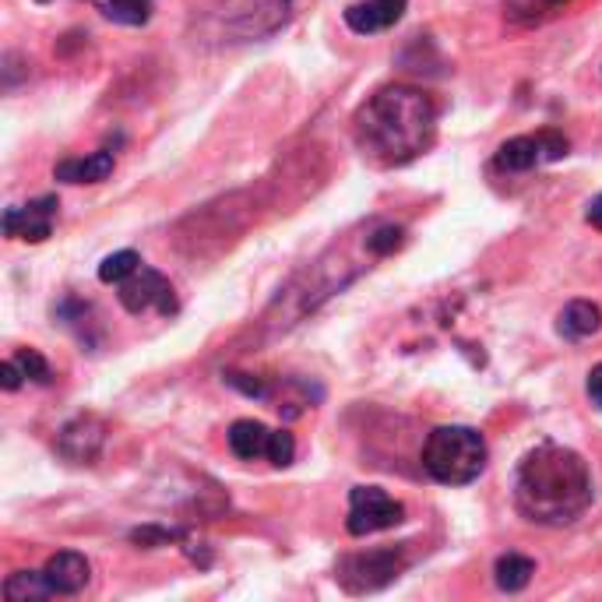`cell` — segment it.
<instances>
[{"mask_svg": "<svg viewBox=\"0 0 602 602\" xmlns=\"http://www.w3.org/2000/svg\"><path fill=\"white\" fill-rule=\"evenodd\" d=\"M592 497V472L578 451L543 440L522 455L515 469V507L525 522L550 528L571 525L585 515Z\"/></svg>", "mask_w": 602, "mask_h": 602, "instance_id": "obj_1", "label": "cell"}, {"mask_svg": "<svg viewBox=\"0 0 602 602\" xmlns=\"http://www.w3.org/2000/svg\"><path fill=\"white\" fill-rule=\"evenodd\" d=\"M437 106L413 85H387L357 113V145L377 166H405L434 145Z\"/></svg>", "mask_w": 602, "mask_h": 602, "instance_id": "obj_2", "label": "cell"}, {"mask_svg": "<svg viewBox=\"0 0 602 602\" xmlns=\"http://www.w3.org/2000/svg\"><path fill=\"white\" fill-rule=\"evenodd\" d=\"M486 440L475 427H437L423 445V469L440 486H469L486 469Z\"/></svg>", "mask_w": 602, "mask_h": 602, "instance_id": "obj_3", "label": "cell"}, {"mask_svg": "<svg viewBox=\"0 0 602 602\" xmlns=\"http://www.w3.org/2000/svg\"><path fill=\"white\" fill-rule=\"evenodd\" d=\"M405 568H409L405 546H381V550L342 557L339 568H335V581L352 595H366V592L387 589Z\"/></svg>", "mask_w": 602, "mask_h": 602, "instance_id": "obj_4", "label": "cell"}, {"mask_svg": "<svg viewBox=\"0 0 602 602\" xmlns=\"http://www.w3.org/2000/svg\"><path fill=\"white\" fill-rule=\"evenodd\" d=\"M293 0H219L216 22L237 40H269L289 22Z\"/></svg>", "mask_w": 602, "mask_h": 602, "instance_id": "obj_5", "label": "cell"}, {"mask_svg": "<svg viewBox=\"0 0 602 602\" xmlns=\"http://www.w3.org/2000/svg\"><path fill=\"white\" fill-rule=\"evenodd\" d=\"M405 522V507L381 486H352L349 490V536H374L384 528H395Z\"/></svg>", "mask_w": 602, "mask_h": 602, "instance_id": "obj_6", "label": "cell"}, {"mask_svg": "<svg viewBox=\"0 0 602 602\" xmlns=\"http://www.w3.org/2000/svg\"><path fill=\"white\" fill-rule=\"evenodd\" d=\"M571 149V141L563 138L560 131H539V134H518L507 138L504 145L497 149V169L501 173H525L539 163H557Z\"/></svg>", "mask_w": 602, "mask_h": 602, "instance_id": "obj_7", "label": "cell"}, {"mask_svg": "<svg viewBox=\"0 0 602 602\" xmlns=\"http://www.w3.org/2000/svg\"><path fill=\"white\" fill-rule=\"evenodd\" d=\"M120 304L128 314H145V310H158L163 317H173L176 310H180V304H176V296H173V286H169V278L163 272H155V269H141L128 278V282H120Z\"/></svg>", "mask_w": 602, "mask_h": 602, "instance_id": "obj_8", "label": "cell"}, {"mask_svg": "<svg viewBox=\"0 0 602 602\" xmlns=\"http://www.w3.org/2000/svg\"><path fill=\"white\" fill-rule=\"evenodd\" d=\"M106 445V423L96 416H78L57 434V455L75 466H92Z\"/></svg>", "mask_w": 602, "mask_h": 602, "instance_id": "obj_9", "label": "cell"}, {"mask_svg": "<svg viewBox=\"0 0 602 602\" xmlns=\"http://www.w3.org/2000/svg\"><path fill=\"white\" fill-rule=\"evenodd\" d=\"M57 198L46 194V198H35L25 208H8L4 211V237L8 240H29V243H43L53 233V216H57Z\"/></svg>", "mask_w": 602, "mask_h": 602, "instance_id": "obj_10", "label": "cell"}, {"mask_svg": "<svg viewBox=\"0 0 602 602\" xmlns=\"http://www.w3.org/2000/svg\"><path fill=\"white\" fill-rule=\"evenodd\" d=\"M405 8H409V0H360V4H349L342 18L357 35H374L392 29Z\"/></svg>", "mask_w": 602, "mask_h": 602, "instance_id": "obj_11", "label": "cell"}, {"mask_svg": "<svg viewBox=\"0 0 602 602\" xmlns=\"http://www.w3.org/2000/svg\"><path fill=\"white\" fill-rule=\"evenodd\" d=\"M43 574L53 595H78L88 585V578H92V568H88V560L78 550H61L46 560Z\"/></svg>", "mask_w": 602, "mask_h": 602, "instance_id": "obj_12", "label": "cell"}, {"mask_svg": "<svg viewBox=\"0 0 602 602\" xmlns=\"http://www.w3.org/2000/svg\"><path fill=\"white\" fill-rule=\"evenodd\" d=\"M117 158L113 152H92V155H78V158H64V163L53 166V176L61 184H99L113 173Z\"/></svg>", "mask_w": 602, "mask_h": 602, "instance_id": "obj_13", "label": "cell"}, {"mask_svg": "<svg viewBox=\"0 0 602 602\" xmlns=\"http://www.w3.org/2000/svg\"><path fill=\"white\" fill-rule=\"evenodd\" d=\"M272 434L264 423L258 419H237L233 427H229V451L243 462H254V458H269V448H272Z\"/></svg>", "mask_w": 602, "mask_h": 602, "instance_id": "obj_14", "label": "cell"}, {"mask_svg": "<svg viewBox=\"0 0 602 602\" xmlns=\"http://www.w3.org/2000/svg\"><path fill=\"white\" fill-rule=\"evenodd\" d=\"M599 328H602V310H599V304H592V299H571L557 317V331L571 342L589 339V335H595Z\"/></svg>", "mask_w": 602, "mask_h": 602, "instance_id": "obj_15", "label": "cell"}, {"mask_svg": "<svg viewBox=\"0 0 602 602\" xmlns=\"http://www.w3.org/2000/svg\"><path fill=\"white\" fill-rule=\"evenodd\" d=\"M536 574V560L525 554H504L497 563H493V581H497L501 592H522L528 589V581Z\"/></svg>", "mask_w": 602, "mask_h": 602, "instance_id": "obj_16", "label": "cell"}, {"mask_svg": "<svg viewBox=\"0 0 602 602\" xmlns=\"http://www.w3.org/2000/svg\"><path fill=\"white\" fill-rule=\"evenodd\" d=\"M4 595L11 602H35V599L53 595V589H50V581H46L43 571H14L4 581Z\"/></svg>", "mask_w": 602, "mask_h": 602, "instance_id": "obj_17", "label": "cell"}, {"mask_svg": "<svg viewBox=\"0 0 602 602\" xmlns=\"http://www.w3.org/2000/svg\"><path fill=\"white\" fill-rule=\"evenodd\" d=\"M102 14L117 25H145L152 18V0H106Z\"/></svg>", "mask_w": 602, "mask_h": 602, "instance_id": "obj_18", "label": "cell"}, {"mask_svg": "<svg viewBox=\"0 0 602 602\" xmlns=\"http://www.w3.org/2000/svg\"><path fill=\"white\" fill-rule=\"evenodd\" d=\"M138 269H141L138 251H117L110 258H102V264H99V282H106V286H120V282H128Z\"/></svg>", "mask_w": 602, "mask_h": 602, "instance_id": "obj_19", "label": "cell"}, {"mask_svg": "<svg viewBox=\"0 0 602 602\" xmlns=\"http://www.w3.org/2000/svg\"><path fill=\"white\" fill-rule=\"evenodd\" d=\"M405 243V229L402 226H377L374 233H366V251L374 258H387L395 254Z\"/></svg>", "mask_w": 602, "mask_h": 602, "instance_id": "obj_20", "label": "cell"}, {"mask_svg": "<svg viewBox=\"0 0 602 602\" xmlns=\"http://www.w3.org/2000/svg\"><path fill=\"white\" fill-rule=\"evenodd\" d=\"M176 539H184L180 528H169V525H141L131 533V543L145 546V550H155V546H169Z\"/></svg>", "mask_w": 602, "mask_h": 602, "instance_id": "obj_21", "label": "cell"}, {"mask_svg": "<svg viewBox=\"0 0 602 602\" xmlns=\"http://www.w3.org/2000/svg\"><path fill=\"white\" fill-rule=\"evenodd\" d=\"M14 360L22 363V370H25V377H29V381H35V384H50V381H53L50 363H46L35 349H18V357H14Z\"/></svg>", "mask_w": 602, "mask_h": 602, "instance_id": "obj_22", "label": "cell"}, {"mask_svg": "<svg viewBox=\"0 0 602 602\" xmlns=\"http://www.w3.org/2000/svg\"><path fill=\"white\" fill-rule=\"evenodd\" d=\"M293 458H296V440H293V434L289 430H275L272 434V448H269V462L275 469H286V466H293Z\"/></svg>", "mask_w": 602, "mask_h": 602, "instance_id": "obj_23", "label": "cell"}, {"mask_svg": "<svg viewBox=\"0 0 602 602\" xmlns=\"http://www.w3.org/2000/svg\"><path fill=\"white\" fill-rule=\"evenodd\" d=\"M226 384H233L237 392H243L247 398H269V387H264L258 377H251V374H240V370H226Z\"/></svg>", "mask_w": 602, "mask_h": 602, "instance_id": "obj_24", "label": "cell"}, {"mask_svg": "<svg viewBox=\"0 0 602 602\" xmlns=\"http://www.w3.org/2000/svg\"><path fill=\"white\" fill-rule=\"evenodd\" d=\"M22 381H25L22 363H18V360H4V363H0V384H4V392H18V387H22Z\"/></svg>", "mask_w": 602, "mask_h": 602, "instance_id": "obj_25", "label": "cell"}, {"mask_svg": "<svg viewBox=\"0 0 602 602\" xmlns=\"http://www.w3.org/2000/svg\"><path fill=\"white\" fill-rule=\"evenodd\" d=\"M585 387H589L592 405H599V409H602V363L589 370V384H585Z\"/></svg>", "mask_w": 602, "mask_h": 602, "instance_id": "obj_26", "label": "cell"}, {"mask_svg": "<svg viewBox=\"0 0 602 602\" xmlns=\"http://www.w3.org/2000/svg\"><path fill=\"white\" fill-rule=\"evenodd\" d=\"M585 219L595 226V229H602V194H599V198L589 205V211H585Z\"/></svg>", "mask_w": 602, "mask_h": 602, "instance_id": "obj_27", "label": "cell"}, {"mask_svg": "<svg viewBox=\"0 0 602 602\" xmlns=\"http://www.w3.org/2000/svg\"><path fill=\"white\" fill-rule=\"evenodd\" d=\"M546 4H568V0H546Z\"/></svg>", "mask_w": 602, "mask_h": 602, "instance_id": "obj_28", "label": "cell"}]
</instances>
